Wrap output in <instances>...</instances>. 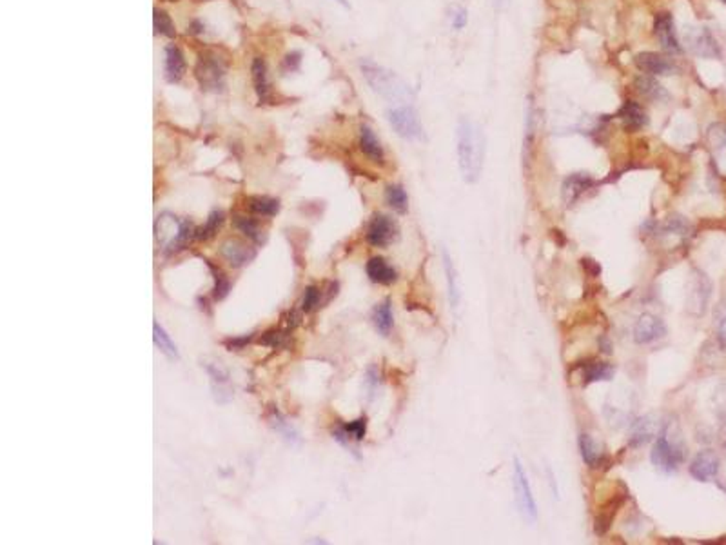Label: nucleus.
Wrapping results in <instances>:
<instances>
[{
    "label": "nucleus",
    "instance_id": "33",
    "mask_svg": "<svg viewBox=\"0 0 726 545\" xmlns=\"http://www.w3.org/2000/svg\"><path fill=\"white\" fill-rule=\"evenodd\" d=\"M223 224V213L218 211V209H215V211H211L209 218H207V222L202 228L194 229V238L197 240H209L211 237H215L216 233H218V229L222 228Z\"/></svg>",
    "mask_w": 726,
    "mask_h": 545
},
{
    "label": "nucleus",
    "instance_id": "7",
    "mask_svg": "<svg viewBox=\"0 0 726 545\" xmlns=\"http://www.w3.org/2000/svg\"><path fill=\"white\" fill-rule=\"evenodd\" d=\"M650 458H652V464L657 469L663 471V473H672L682 462V451L681 447L670 442L668 436L661 435L654 444Z\"/></svg>",
    "mask_w": 726,
    "mask_h": 545
},
{
    "label": "nucleus",
    "instance_id": "14",
    "mask_svg": "<svg viewBox=\"0 0 726 545\" xmlns=\"http://www.w3.org/2000/svg\"><path fill=\"white\" fill-rule=\"evenodd\" d=\"M185 71H187V64H185L182 49L173 44L166 46V49H164V77H166L167 82H180L184 79Z\"/></svg>",
    "mask_w": 726,
    "mask_h": 545
},
{
    "label": "nucleus",
    "instance_id": "32",
    "mask_svg": "<svg viewBox=\"0 0 726 545\" xmlns=\"http://www.w3.org/2000/svg\"><path fill=\"white\" fill-rule=\"evenodd\" d=\"M385 198H387V204L392 207L394 211L407 213L409 197H407V191L403 190V185H400V184L389 185L385 191Z\"/></svg>",
    "mask_w": 726,
    "mask_h": 545
},
{
    "label": "nucleus",
    "instance_id": "24",
    "mask_svg": "<svg viewBox=\"0 0 726 545\" xmlns=\"http://www.w3.org/2000/svg\"><path fill=\"white\" fill-rule=\"evenodd\" d=\"M372 324L378 329V333L383 334V336H389L394 327V315L390 300H383V302L378 303L376 308H374V311H372Z\"/></svg>",
    "mask_w": 726,
    "mask_h": 545
},
{
    "label": "nucleus",
    "instance_id": "17",
    "mask_svg": "<svg viewBox=\"0 0 726 545\" xmlns=\"http://www.w3.org/2000/svg\"><path fill=\"white\" fill-rule=\"evenodd\" d=\"M207 374L211 379V386H213V391L216 395V400L225 404V402L231 400V389H229V373L222 367L220 362H213V364H204Z\"/></svg>",
    "mask_w": 726,
    "mask_h": 545
},
{
    "label": "nucleus",
    "instance_id": "44",
    "mask_svg": "<svg viewBox=\"0 0 726 545\" xmlns=\"http://www.w3.org/2000/svg\"><path fill=\"white\" fill-rule=\"evenodd\" d=\"M721 2H722V4H726V0H721Z\"/></svg>",
    "mask_w": 726,
    "mask_h": 545
},
{
    "label": "nucleus",
    "instance_id": "18",
    "mask_svg": "<svg viewBox=\"0 0 726 545\" xmlns=\"http://www.w3.org/2000/svg\"><path fill=\"white\" fill-rule=\"evenodd\" d=\"M359 150H362V153L365 155L371 162H385V151L381 147L378 136L374 135V131H372L369 126H365V124L359 128Z\"/></svg>",
    "mask_w": 726,
    "mask_h": 545
},
{
    "label": "nucleus",
    "instance_id": "31",
    "mask_svg": "<svg viewBox=\"0 0 726 545\" xmlns=\"http://www.w3.org/2000/svg\"><path fill=\"white\" fill-rule=\"evenodd\" d=\"M235 225L240 233H244L245 237L251 238L253 242L262 244L263 242V231L260 229V224L254 218H249V216H235Z\"/></svg>",
    "mask_w": 726,
    "mask_h": 545
},
{
    "label": "nucleus",
    "instance_id": "27",
    "mask_svg": "<svg viewBox=\"0 0 726 545\" xmlns=\"http://www.w3.org/2000/svg\"><path fill=\"white\" fill-rule=\"evenodd\" d=\"M614 367L607 362H592L583 369V382L592 383V382H607L614 376Z\"/></svg>",
    "mask_w": 726,
    "mask_h": 545
},
{
    "label": "nucleus",
    "instance_id": "22",
    "mask_svg": "<svg viewBox=\"0 0 726 545\" xmlns=\"http://www.w3.org/2000/svg\"><path fill=\"white\" fill-rule=\"evenodd\" d=\"M594 184L590 176L583 175V173H576V175H570L563 184V197L567 204H574L585 193L590 185Z\"/></svg>",
    "mask_w": 726,
    "mask_h": 545
},
{
    "label": "nucleus",
    "instance_id": "34",
    "mask_svg": "<svg viewBox=\"0 0 726 545\" xmlns=\"http://www.w3.org/2000/svg\"><path fill=\"white\" fill-rule=\"evenodd\" d=\"M443 265L447 272V284H449V300H451L452 308H458L460 303V289H458V278H456V269L452 265V260L449 253H443Z\"/></svg>",
    "mask_w": 726,
    "mask_h": 545
},
{
    "label": "nucleus",
    "instance_id": "26",
    "mask_svg": "<svg viewBox=\"0 0 726 545\" xmlns=\"http://www.w3.org/2000/svg\"><path fill=\"white\" fill-rule=\"evenodd\" d=\"M365 433H367V420L365 418H358L355 422H349L347 426H343L341 429L334 431V438L338 442H341L343 445H349V438L356 440V442H362L365 438Z\"/></svg>",
    "mask_w": 726,
    "mask_h": 545
},
{
    "label": "nucleus",
    "instance_id": "13",
    "mask_svg": "<svg viewBox=\"0 0 726 545\" xmlns=\"http://www.w3.org/2000/svg\"><path fill=\"white\" fill-rule=\"evenodd\" d=\"M222 256L229 262V265H232V268H244V265H247L251 262V260H254V256H256V249H254L253 246H249V244H245L242 242V240H238V238H229V240H225V242L222 244Z\"/></svg>",
    "mask_w": 726,
    "mask_h": 545
},
{
    "label": "nucleus",
    "instance_id": "37",
    "mask_svg": "<svg viewBox=\"0 0 726 545\" xmlns=\"http://www.w3.org/2000/svg\"><path fill=\"white\" fill-rule=\"evenodd\" d=\"M206 264H207V268L211 269V272L215 275V277H213L215 278V289H213L215 293H213V295H215L216 300H223L225 296H227L229 289H231V284H229L227 277H225V272H223L222 269L216 268V265L213 264V262H209V260H206Z\"/></svg>",
    "mask_w": 726,
    "mask_h": 545
},
{
    "label": "nucleus",
    "instance_id": "28",
    "mask_svg": "<svg viewBox=\"0 0 726 545\" xmlns=\"http://www.w3.org/2000/svg\"><path fill=\"white\" fill-rule=\"evenodd\" d=\"M153 340H154V346H157V348L160 349V351H162L167 358H171V360H178L180 355H178V349H176L175 342L169 339V334L166 333V329H164L158 322H154L153 324Z\"/></svg>",
    "mask_w": 726,
    "mask_h": 545
},
{
    "label": "nucleus",
    "instance_id": "4",
    "mask_svg": "<svg viewBox=\"0 0 726 545\" xmlns=\"http://www.w3.org/2000/svg\"><path fill=\"white\" fill-rule=\"evenodd\" d=\"M225 62L222 57H218L213 51H204L200 53L194 67V77L200 84L202 91H222L223 84H225Z\"/></svg>",
    "mask_w": 726,
    "mask_h": 545
},
{
    "label": "nucleus",
    "instance_id": "29",
    "mask_svg": "<svg viewBox=\"0 0 726 545\" xmlns=\"http://www.w3.org/2000/svg\"><path fill=\"white\" fill-rule=\"evenodd\" d=\"M247 206L254 215L260 216H275L280 211V202L271 197H251Z\"/></svg>",
    "mask_w": 726,
    "mask_h": 545
},
{
    "label": "nucleus",
    "instance_id": "23",
    "mask_svg": "<svg viewBox=\"0 0 726 545\" xmlns=\"http://www.w3.org/2000/svg\"><path fill=\"white\" fill-rule=\"evenodd\" d=\"M251 77H253L254 91L258 95L260 102L269 98V79H267V66L262 57H254L251 62Z\"/></svg>",
    "mask_w": 726,
    "mask_h": 545
},
{
    "label": "nucleus",
    "instance_id": "43",
    "mask_svg": "<svg viewBox=\"0 0 726 545\" xmlns=\"http://www.w3.org/2000/svg\"><path fill=\"white\" fill-rule=\"evenodd\" d=\"M336 2H338V4H340V6H343V8H350L349 2H347V0H336Z\"/></svg>",
    "mask_w": 726,
    "mask_h": 545
},
{
    "label": "nucleus",
    "instance_id": "15",
    "mask_svg": "<svg viewBox=\"0 0 726 545\" xmlns=\"http://www.w3.org/2000/svg\"><path fill=\"white\" fill-rule=\"evenodd\" d=\"M719 473V457L713 451H701L690 464V475L699 482H708Z\"/></svg>",
    "mask_w": 726,
    "mask_h": 545
},
{
    "label": "nucleus",
    "instance_id": "35",
    "mask_svg": "<svg viewBox=\"0 0 726 545\" xmlns=\"http://www.w3.org/2000/svg\"><path fill=\"white\" fill-rule=\"evenodd\" d=\"M153 26H154V33H157V35L167 37V39H173V37H176L175 24H173L171 17L166 13V11H164V9H158V8L153 9Z\"/></svg>",
    "mask_w": 726,
    "mask_h": 545
},
{
    "label": "nucleus",
    "instance_id": "3",
    "mask_svg": "<svg viewBox=\"0 0 726 545\" xmlns=\"http://www.w3.org/2000/svg\"><path fill=\"white\" fill-rule=\"evenodd\" d=\"M154 237L164 249H175L194 237V229L189 220H180L171 213H162L154 222Z\"/></svg>",
    "mask_w": 726,
    "mask_h": 545
},
{
    "label": "nucleus",
    "instance_id": "1",
    "mask_svg": "<svg viewBox=\"0 0 726 545\" xmlns=\"http://www.w3.org/2000/svg\"><path fill=\"white\" fill-rule=\"evenodd\" d=\"M456 151H458V166L468 184L480 180L485 157V138L482 129L473 120L461 119L456 131Z\"/></svg>",
    "mask_w": 726,
    "mask_h": 545
},
{
    "label": "nucleus",
    "instance_id": "16",
    "mask_svg": "<svg viewBox=\"0 0 726 545\" xmlns=\"http://www.w3.org/2000/svg\"><path fill=\"white\" fill-rule=\"evenodd\" d=\"M617 117L621 119L623 126H625L628 133L641 131L648 124L647 111L639 106L635 100H626L621 106V110H619V113H617Z\"/></svg>",
    "mask_w": 726,
    "mask_h": 545
},
{
    "label": "nucleus",
    "instance_id": "19",
    "mask_svg": "<svg viewBox=\"0 0 726 545\" xmlns=\"http://www.w3.org/2000/svg\"><path fill=\"white\" fill-rule=\"evenodd\" d=\"M710 293H712V284L703 272H696L694 277V284H692L690 291V309L696 315H703L706 303H708Z\"/></svg>",
    "mask_w": 726,
    "mask_h": 545
},
{
    "label": "nucleus",
    "instance_id": "9",
    "mask_svg": "<svg viewBox=\"0 0 726 545\" xmlns=\"http://www.w3.org/2000/svg\"><path fill=\"white\" fill-rule=\"evenodd\" d=\"M654 35H656L657 42L663 48V51L670 55H681L682 48L679 44L678 33H675L674 27V18L670 13H657L656 18H654Z\"/></svg>",
    "mask_w": 726,
    "mask_h": 545
},
{
    "label": "nucleus",
    "instance_id": "30",
    "mask_svg": "<svg viewBox=\"0 0 726 545\" xmlns=\"http://www.w3.org/2000/svg\"><path fill=\"white\" fill-rule=\"evenodd\" d=\"M659 429V422L654 420L652 416H647L643 420H639L634 427V433H632V442L634 444H647L648 440L652 438L654 435Z\"/></svg>",
    "mask_w": 726,
    "mask_h": 545
},
{
    "label": "nucleus",
    "instance_id": "10",
    "mask_svg": "<svg viewBox=\"0 0 726 545\" xmlns=\"http://www.w3.org/2000/svg\"><path fill=\"white\" fill-rule=\"evenodd\" d=\"M634 62L638 70L647 73V75L668 77L678 73V66H675L674 62L666 58L665 55L654 53V51H645V53L635 55Z\"/></svg>",
    "mask_w": 726,
    "mask_h": 545
},
{
    "label": "nucleus",
    "instance_id": "25",
    "mask_svg": "<svg viewBox=\"0 0 726 545\" xmlns=\"http://www.w3.org/2000/svg\"><path fill=\"white\" fill-rule=\"evenodd\" d=\"M579 451H581L583 462L588 467H600L601 462H603L605 453L601 451L600 445L592 440L590 435L579 436Z\"/></svg>",
    "mask_w": 726,
    "mask_h": 545
},
{
    "label": "nucleus",
    "instance_id": "6",
    "mask_svg": "<svg viewBox=\"0 0 726 545\" xmlns=\"http://www.w3.org/2000/svg\"><path fill=\"white\" fill-rule=\"evenodd\" d=\"M512 478H514L512 482H514L516 501L521 515L525 516V520H529V522H536V518H538V506H536V500H534L529 476H527L525 469L521 466L520 458L514 460V475H512Z\"/></svg>",
    "mask_w": 726,
    "mask_h": 545
},
{
    "label": "nucleus",
    "instance_id": "12",
    "mask_svg": "<svg viewBox=\"0 0 726 545\" xmlns=\"http://www.w3.org/2000/svg\"><path fill=\"white\" fill-rule=\"evenodd\" d=\"M687 42L690 46V49L697 57L703 58H719L721 57V49H719L718 40L713 39V35L710 33L706 27H701V29H692L687 35Z\"/></svg>",
    "mask_w": 726,
    "mask_h": 545
},
{
    "label": "nucleus",
    "instance_id": "38",
    "mask_svg": "<svg viewBox=\"0 0 726 545\" xmlns=\"http://www.w3.org/2000/svg\"><path fill=\"white\" fill-rule=\"evenodd\" d=\"M319 295H322V291H319V287L316 286H309L305 289V293H303V302H302V309L305 313H311L315 311L316 308L319 306Z\"/></svg>",
    "mask_w": 726,
    "mask_h": 545
},
{
    "label": "nucleus",
    "instance_id": "40",
    "mask_svg": "<svg viewBox=\"0 0 726 545\" xmlns=\"http://www.w3.org/2000/svg\"><path fill=\"white\" fill-rule=\"evenodd\" d=\"M467 22H468V13H467V9L461 8V6H458V8L452 9L451 24H452V27H454L456 31H461V29H463V27L467 26Z\"/></svg>",
    "mask_w": 726,
    "mask_h": 545
},
{
    "label": "nucleus",
    "instance_id": "21",
    "mask_svg": "<svg viewBox=\"0 0 726 545\" xmlns=\"http://www.w3.org/2000/svg\"><path fill=\"white\" fill-rule=\"evenodd\" d=\"M634 86H635V91H638L643 98H647V100H650V102L668 100V93H666V89L663 88V86H661V84L657 82L652 75L638 77L634 82Z\"/></svg>",
    "mask_w": 726,
    "mask_h": 545
},
{
    "label": "nucleus",
    "instance_id": "5",
    "mask_svg": "<svg viewBox=\"0 0 726 545\" xmlns=\"http://www.w3.org/2000/svg\"><path fill=\"white\" fill-rule=\"evenodd\" d=\"M387 120L390 128L405 140H421L423 138V126L420 114L412 106H398L387 111Z\"/></svg>",
    "mask_w": 726,
    "mask_h": 545
},
{
    "label": "nucleus",
    "instance_id": "41",
    "mask_svg": "<svg viewBox=\"0 0 726 545\" xmlns=\"http://www.w3.org/2000/svg\"><path fill=\"white\" fill-rule=\"evenodd\" d=\"M187 33H191V35H202V33H204V24H202L200 20H193V22L189 24Z\"/></svg>",
    "mask_w": 726,
    "mask_h": 545
},
{
    "label": "nucleus",
    "instance_id": "36",
    "mask_svg": "<svg viewBox=\"0 0 726 545\" xmlns=\"http://www.w3.org/2000/svg\"><path fill=\"white\" fill-rule=\"evenodd\" d=\"M713 326H715V336L721 348L726 349V295L719 300L715 313H713Z\"/></svg>",
    "mask_w": 726,
    "mask_h": 545
},
{
    "label": "nucleus",
    "instance_id": "39",
    "mask_svg": "<svg viewBox=\"0 0 726 545\" xmlns=\"http://www.w3.org/2000/svg\"><path fill=\"white\" fill-rule=\"evenodd\" d=\"M300 66H302V53L300 51H289L284 57V62H282V71L293 73V71L300 70Z\"/></svg>",
    "mask_w": 726,
    "mask_h": 545
},
{
    "label": "nucleus",
    "instance_id": "8",
    "mask_svg": "<svg viewBox=\"0 0 726 545\" xmlns=\"http://www.w3.org/2000/svg\"><path fill=\"white\" fill-rule=\"evenodd\" d=\"M398 235V225L390 216L376 213L367 225V242L374 247H387Z\"/></svg>",
    "mask_w": 726,
    "mask_h": 545
},
{
    "label": "nucleus",
    "instance_id": "20",
    "mask_svg": "<svg viewBox=\"0 0 726 545\" xmlns=\"http://www.w3.org/2000/svg\"><path fill=\"white\" fill-rule=\"evenodd\" d=\"M365 271H367V277L371 278V282L381 284V286H390L398 278L396 269L387 264V260L381 258V256H374V258L369 260Z\"/></svg>",
    "mask_w": 726,
    "mask_h": 545
},
{
    "label": "nucleus",
    "instance_id": "2",
    "mask_svg": "<svg viewBox=\"0 0 726 545\" xmlns=\"http://www.w3.org/2000/svg\"><path fill=\"white\" fill-rule=\"evenodd\" d=\"M359 67H362V73L369 82V86L381 97L403 98L409 95L407 86L394 75L392 71L378 66V64L371 60H362L359 62Z\"/></svg>",
    "mask_w": 726,
    "mask_h": 545
},
{
    "label": "nucleus",
    "instance_id": "42",
    "mask_svg": "<svg viewBox=\"0 0 726 545\" xmlns=\"http://www.w3.org/2000/svg\"><path fill=\"white\" fill-rule=\"evenodd\" d=\"M496 2V8H503L505 4H507V0H494Z\"/></svg>",
    "mask_w": 726,
    "mask_h": 545
},
{
    "label": "nucleus",
    "instance_id": "11",
    "mask_svg": "<svg viewBox=\"0 0 726 545\" xmlns=\"http://www.w3.org/2000/svg\"><path fill=\"white\" fill-rule=\"evenodd\" d=\"M666 334V326L665 322L661 320L656 315H641L639 320L635 322L634 326V340L641 346L645 343H652L656 340L665 339Z\"/></svg>",
    "mask_w": 726,
    "mask_h": 545
}]
</instances>
